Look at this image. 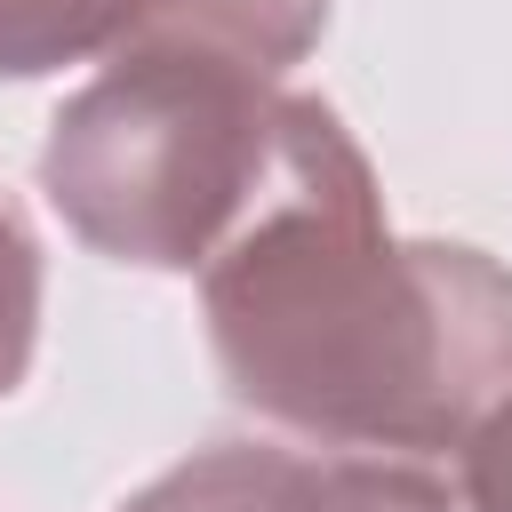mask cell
Wrapping results in <instances>:
<instances>
[{
	"instance_id": "277c9868",
	"label": "cell",
	"mask_w": 512,
	"mask_h": 512,
	"mask_svg": "<svg viewBox=\"0 0 512 512\" xmlns=\"http://www.w3.org/2000/svg\"><path fill=\"white\" fill-rule=\"evenodd\" d=\"M120 512H320V464H304L288 448L224 440V448H200V456L168 464Z\"/></svg>"
},
{
	"instance_id": "5b68a950",
	"label": "cell",
	"mask_w": 512,
	"mask_h": 512,
	"mask_svg": "<svg viewBox=\"0 0 512 512\" xmlns=\"http://www.w3.org/2000/svg\"><path fill=\"white\" fill-rule=\"evenodd\" d=\"M152 0H0V80H48L136 48Z\"/></svg>"
},
{
	"instance_id": "ba28073f",
	"label": "cell",
	"mask_w": 512,
	"mask_h": 512,
	"mask_svg": "<svg viewBox=\"0 0 512 512\" xmlns=\"http://www.w3.org/2000/svg\"><path fill=\"white\" fill-rule=\"evenodd\" d=\"M456 480L472 512H512V400H496L464 440H456Z\"/></svg>"
},
{
	"instance_id": "3957f363",
	"label": "cell",
	"mask_w": 512,
	"mask_h": 512,
	"mask_svg": "<svg viewBox=\"0 0 512 512\" xmlns=\"http://www.w3.org/2000/svg\"><path fill=\"white\" fill-rule=\"evenodd\" d=\"M320 32H328V0H152L136 48H184L280 80L320 48Z\"/></svg>"
},
{
	"instance_id": "7a4b0ae2",
	"label": "cell",
	"mask_w": 512,
	"mask_h": 512,
	"mask_svg": "<svg viewBox=\"0 0 512 512\" xmlns=\"http://www.w3.org/2000/svg\"><path fill=\"white\" fill-rule=\"evenodd\" d=\"M288 88L184 48H120L40 144L64 232L136 272H192L248 224L288 152Z\"/></svg>"
},
{
	"instance_id": "52a82bcc",
	"label": "cell",
	"mask_w": 512,
	"mask_h": 512,
	"mask_svg": "<svg viewBox=\"0 0 512 512\" xmlns=\"http://www.w3.org/2000/svg\"><path fill=\"white\" fill-rule=\"evenodd\" d=\"M32 344H40V240L0 200V400L24 384Z\"/></svg>"
},
{
	"instance_id": "8992f818",
	"label": "cell",
	"mask_w": 512,
	"mask_h": 512,
	"mask_svg": "<svg viewBox=\"0 0 512 512\" xmlns=\"http://www.w3.org/2000/svg\"><path fill=\"white\" fill-rule=\"evenodd\" d=\"M320 512H472L456 456H328Z\"/></svg>"
},
{
	"instance_id": "6da1fadb",
	"label": "cell",
	"mask_w": 512,
	"mask_h": 512,
	"mask_svg": "<svg viewBox=\"0 0 512 512\" xmlns=\"http://www.w3.org/2000/svg\"><path fill=\"white\" fill-rule=\"evenodd\" d=\"M224 392L336 456H456L512 400V272L464 240H392L352 128L288 104V152L200 264Z\"/></svg>"
}]
</instances>
